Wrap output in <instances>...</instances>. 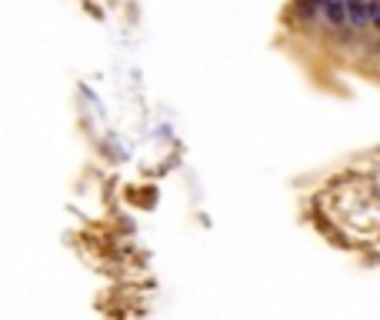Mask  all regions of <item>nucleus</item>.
I'll return each instance as SVG.
<instances>
[{
  "instance_id": "obj_2",
  "label": "nucleus",
  "mask_w": 380,
  "mask_h": 320,
  "mask_svg": "<svg viewBox=\"0 0 380 320\" xmlns=\"http://www.w3.org/2000/svg\"><path fill=\"white\" fill-rule=\"evenodd\" d=\"M324 11H327V17L334 23H340L344 17H347V11H344V0H324Z\"/></svg>"
},
{
  "instance_id": "obj_3",
  "label": "nucleus",
  "mask_w": 380,
  "mask_h": 320,
  "mask_svg": "<svg viewBox=\"0 0 380 320\" xmlns=\"http://www.w3.org/2000/svg\"><path fill=\"white\" fill-rule=\"evenodd\" d=\"M370 21L380 27V4H374V11H370Z\"/></svg>"
},
{
  "instance_id": "obj_1",
  "label": "nucleus",
  "mask_w": 380,
  "mask_h": 320,
  "mask_svg": "<svg viewBox=\"0 0 380 320\" xmlns=\"http://www.w3.org/2000/svg\"><path fill=\"white\" fill-rule=\"evenodd\" d=\"M344 11H347V21L354 23V27H360L364 21H370L374 0H344Z\"/></svg>"
}]
</instances>
